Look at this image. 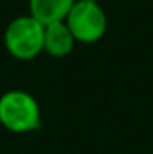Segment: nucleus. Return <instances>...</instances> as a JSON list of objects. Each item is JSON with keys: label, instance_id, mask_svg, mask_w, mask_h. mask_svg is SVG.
I'll return each mask as SVG.
<instances>
[{"label": "nucleus", "instance_id": "obj_1", "mask_svg": "<svg viewBox=\"0 0 153 154\" xmlns=\"http://www.w3.org/2000/svg\"><path fill=\"white\" fill-rule=\"evenodd\" d=\"M0 123L12 133H31L41 128V110L33 95L8 90L0 97Z\"/></svg>", "mask_w": 153, "mask_h": 154}, {"label": "nucleus", "instance_id": "obj_2", "mask_svg": "<svg viewBox=\"0 0 153 154\" xmlns=\"http://www.w3.org/2000/svg\"><path fill=\"white\" fill-rule=\"evenodd\" d=\"M45 25L31 15L17 17L5 28V48L15 59L30 61L43 53Z\"/></svg>", "mask_w": 153, "mask_h": 154}, {"label": "nucleus", "instance_id": "obj_3", "mask_svg": "<svg viewBox=\"0 0 153 154\" xmlns=\"http://www.w3.org/2000/svg\"><path fill=\"white\" fill-rule=\"evenodd\" d=\"M64 21L76 41L84 45L97 43L107 31V17L96 0H76Z\"/></svg>", "mask_w": 153, "mask_h": 154}, {"label": "nucleus", "instance_id": "obj_4", "mask_svg": "<svg viewBox=\"0 0 153 154\" xmlns=\"http://www.w3.org/2000/svg\"><path fill=\"white\" fill-rule=\"evenodd\" d=\"M74 36L68 28L66 21H54L45 25V39H43V51L51 57H66L71 54L74 48Z\"/></svg>", "mask_w": 153, "mask_h": 154}, {"label": "nucleus", "instance_id": "obj_5", "mask_svg": "<svg viewBox=\"0 0 153 154\" xmlns=\"http://www.w3.org/2000/svg\"><path fill=\"white\" fill-rule=\"evenodd\" d=\"M76 0H30V15L40 23L64 21Z\"/></svg>", "mask_w": 153, "mask_h": 154}]
</instances>
